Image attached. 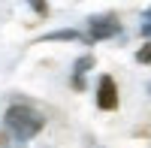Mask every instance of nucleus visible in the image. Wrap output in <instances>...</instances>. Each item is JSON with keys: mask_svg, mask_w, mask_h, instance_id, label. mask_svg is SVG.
Returning <instances> with one entry per match:
<instances>
[{"mask_svg": "<svg viewBox=\"0 0 151 148\" xmlns=\"http://www.w3.org/2000/svg\"><path fill=\"white\" fill-rule=\"evenodd\" d=\"M3 124H6V130H9V133H12V136H15L18 142H27V139H33L36 133L42 130L45 118L36 112V109H30V106L15 103V106H9V109H6Z\"/></svg>", "mask_w": 151, "mask_h": 148, "instance_id": "1", "label": "nucleus"}, {"mask_svg": "<svg viewBox=\"0 0 151 148\" xmlns=\"http://www.w3.org/2000/svg\"><path fill=\"white\" fill-rule=\"evenodd\" d=\"M97 106L103 109V112L118 109V88H115V79H112V76H103V79H100V88H97Z\"/></svg>", "mask_w": 151, "mask_h": 148, "instance_id": "2", "label": "nucleus"}, {"mask_svg": "<svg viewBox=\"0 0 151 148\" xmlns=\"http://www.w3.org/2000/svg\"><path fill=\"white\" fill-rule=\"evenodd\" d=\"M88 30H91V40H109V36L121 33V24L115 15H100V18H91Z\"/></svg>", "mask_w": 151, "mask_h": 148, "instance_id": "3", "label": "nucleus"}, {"mask_svg": "<svg viewBox=\"0 0 151 148\" xmlns=\"http://www.w3.org/2000/svg\"><path fill=\"white\" fill-rule=\"evenodd\" d=\"M88 67H94V57L91 55H85V57H79V60H76V79H73V85H76V88H82V76H85V73H88Z\"/></svg>", "mask_w": 151, "mask_h": 148, "instance_id": "4", "label": "nucleus"}, {"mask_svg": "<svg viewBox=\"0 0 151 148\" xmlns=\"http://www.w3.org/2000/svg\"><path fill=\"white\" fill-rule=\"evenodd\" d=\"M45 40L48 42H52V40H79V30H55V33H48Z\"/></svg>", "mask_w": 151, "mask_h": 148, "instance_id": "5", "label": "nucleus"}, {"mask_svg": "<svg viewBox=\"0 0 151 148\" xmlns=\"http://www.w3.org/2000/svg\"><path fill=\"white\" fill-rule=\"evenodd\" d=\"M139 30H142V36H151V6L142 12V21H139Z\"/></svg>", "mask_w": 151, "mask_h": 148, "instance_id": "6", "label": "nucleus"}, {"mask_svg": "<svg viewBox=\"0 0 151 148\" xmlns=\"http://www.w3.org/2000/svg\"><path fill=\"white\" fill-rule=\"evenodd\" d=\"M136 60H139V64H151V42L142 45L139 52H136Z\"/></svg>", "mask_w": 151, "mask_h": 148, "instance_id": "7", "label": "nucleus"}, {"mask_svg": "<svg viewBox=\"0 0 151 148\" xmlns=\"http://www.w3.org/2000/svg\"><path fill=\"white\" fill-rule=\"evenodd\" d=\"M148 94H151V85H148Z\"/></svg>", "mask_w": 151, "mask_h": 148, "instance_id": "8", "label": "nucleus"}]
</instances>
